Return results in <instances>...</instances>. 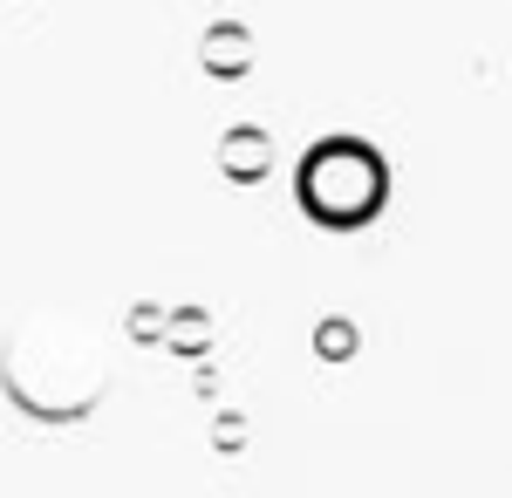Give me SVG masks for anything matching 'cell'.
Returning <instances> with one entry per match:
<instances>
[{"label": "cell", "mask_w": 512, "mask_h": 498, "mask_svg": "<svg viewBox=\"0 0 512 498\" xmlns=\"http://www.w3.org/2000/svg\"><path fill=\"white\" fill-rule=\"evenodd\" d=\"M294 205L321 232H369L390 212V157L355 130H328L294 157Z\"/></svg>", "instance_id": "obj_1"}, {"label": "cell", "mask_w": 512, "mask_h": 498, "mask_svg": "<svg viewBox=\"0 0 512 498\" xmlns=\"http://www.w3.org/2000/svg\"><path fill=\"white\" fill-rule=\"evenodd\" d=\"M212 157H219V178H226V185L253 192V185L274 178V130H267V123H226Z\"/></svg>", "instance_id": "obj_2"}, {"label": "cell", "mask_w": 512, "mask_h": 498, "mask_svg": "<svg viewBox=\"0 0 512 498\" xmlns=\"http://www.w3.org/2000/svg\"><path fill=\"white\" fill-rule=\"evenodd\" d=\"M253 62H260V41H253L246 21H212V28L198 35V69L212 82H246Z\"/></svg>", "instance_id": "obj_3"}, {"label": "cell", "mask_w": 512, "mask_h": 498, "mask_svg": "<svg viewBox=\"0 0 512 498\" xmlns=\"http://www.w3.org/2000/svg\"><path fill=\"white\" fill-rule=\"evenodd\" d=\"M164 342L178 348V355H205V348H212V314H205V307H171Z\"/></svg>", "instance_id": "obj_4"}, {"label": "cell", "mask_w": 512, "mask_h": 498, "mask_svg": "<svg viewBox=\"0 0 512 498\" xmlns=\"http://www.w3.org/2000/svg\"><path fill=\"white\" fill-rule=\"evenodd\" d=\"M355 348H362V335H355L349 314H321V321H315V355H321V362H349Z\"/></svg>", "instance_id": "obj_5"}, {"label": "cell", "mask_w": 512, "mask_h": 498, "mask_svg": "<svg viewBox=\"0 0 512 498\" xmlns=\"http://www.w3.org/2000/svg\"><path fill=\"white\" fill-rule=\"evenodd\" d=\"M164 328H171V314H164V307H151V301L130 307V335H137V342H164Z\"/></svg>", "instance_id": "obj_6"}]
</instances>
